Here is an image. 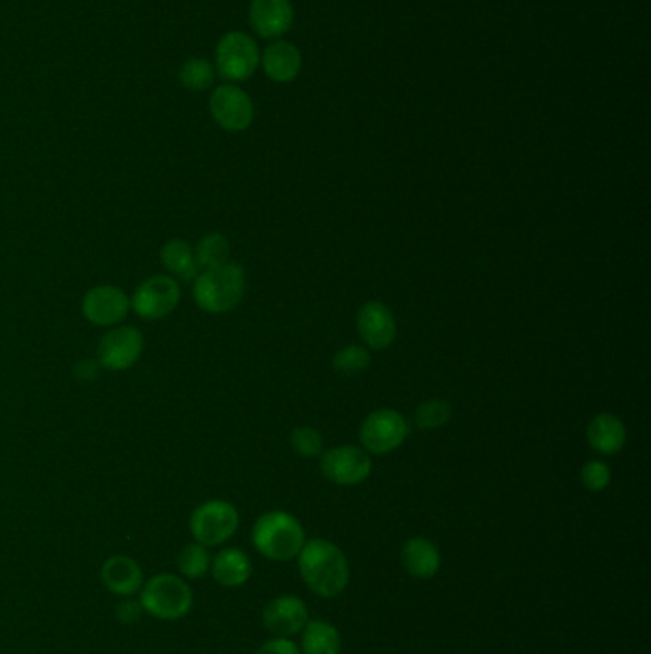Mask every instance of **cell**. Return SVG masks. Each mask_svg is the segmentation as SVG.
<instances>
[{
  "mask_svg": "<svg viewBox=\"0 0 651 654\" xmlns=\"http://www.w3.org/2000/svg\"><path fill=\"white\" fill-rule=\"evenodd\" d=\"M371 364V356L363 347L348 344L334 354L333 367L342 376H359Z\"/></svg>",
  "mask_w": 651,
  "mask_h": 654,
  "instance_id": "cell-27",
  "label": "cell"
},
{
  "mask_svg": "<svg viewBox=\"0 0 651 654\" xmlns=\"http://www.w3.org/2000/svg\"><path fill=\"white\" fill-rule=\"evenodd\" d=\"M291 447L301 457H316L323 450V437L314 427H296L291 432Z\"/></svg>",
  "mask_w": 651,
  "mask_h": 654,
  "instance_id": "cell-28",
  "label": "cell"
},
{
  "mask_svg": "<svg viewBox=\"0 0 651 654\" xmlns=\"http://www.w3.org/2000/svg\"><path fill=\"white\" fill-rule=\"evenodd\" d=\"M142 615L143 608L140 605V601H135L132 598H125V601L117 606V618H119L120 622L127 624V626L138 622Z\"/></svg>",
  "mask_w": 651,
  "mask_h": 654,
  "instance_id": "cell-31",
  "label": "cell"
},
{
  "mask_svg": "<svg viewBox=\"0 0 651 654\" xmlns=\"http://www.w3.org/2000/svg\"><path fill=\"white\" fill-rule=\"evenodd\" d=\"M215 65L207 58H190L178 70V80L190 92H203L215 85Z\"/></svg>",
  "mask_w": 651,
  "mask_h": 654,
  "instance_id": "cell-23",
  "label": "cell"
},
{
  "mask_svg": "<svg viewBox=\"0 0 651 654\" xmlns=\"http://www.w3.org/2000/svg\"><path fill=\"white\" fill-rule=\"evenodd\" d=\"M356 326L363 343L373 351H384L396 341V318L388 306L379 301H369L359 309Z\"/></svg>",
  "mask_w": 651,
  "mask_h": 654,
  "instance_id": "cell-14",
  "label": "cell"
},
{
  "mask_svg": "<svg viewBox=\"0 0 651 654\" xmlns=\"http://www.w3.org/2000/svg\"><path fill=\"white\" fill-rule=\"evenodd\" d=\"M239 513L235 505L224 500L201 503L190 517V532L195 542L216 548L228 542L238 532Z\"/></svg>",
  "mask_w": 651,
  "mask_h": 654,
  "instance_id": "cell-6",
  "label": "cell"
},
{
  "mask_svg": "<svg viewBox=\"0 0 651 654\" xmlns=\"http://www.w3.org/2000/svg\"><path fill=\"white\" fill-rule=\"evenodd\" d=\"M100 369L102 366L98 364V360H80L79 364L75 366V377L80 381H94L95 377L100 376Z\"/></svg>",
  "mask_w": 651,
  "mask_h": 654,
  "instance_id": "cell-32",
  "label": "cell"
},
{
  "mask_svg": "<svg viewBox=\"0 0 651 654\" xmlns=\"http://www.w3.org/2000/svg\"><path fill=\"white\" fill-rule=\"evenodd\" d=\"M161 264L165 266L168 276L182 281H193L201 272L195 249L183 240H170L161 248Z\"/></svg>",
  "mask_w": 651,
  "mask_h": 654,
  "instance_id": "cell-21",
  "label": "cell"
},
{
  "mask_svg": "<svg viewBox=\"0 0 651 654\" xmlns=\"http://www.w3.org/2000/svg\"><path fill=\"white\" fill-rule=\"evenodd\" d=\"M308 620V606L296 595H279L264 606V628L276 638L298 636Z\"/></svg>",
  "mask_w": 651,
  "mask_h": 654,
  "instance_id": "cell-13",
  "label": "cell"
},
{
  "mask_svg": "<svg viewBox=\"0 0 651 654\" xmlns=\"http://www.w3.org/2000/svg\"><path fill=\"white\" fill-rule=\"evenodd\" d=\"M210 561L213 558L208 555V548L193 542L182 548V551L178 553V570H180L182 578L197 580L210 570Z\"/></svg>",
  "mask_w": 651,
  "mask_h": 654,
  "instance_id": "cell-25",
  "label": "cell"
},
{
  "mask_svg": "<svg viewBox=\"0 0 651 654\" xmlns=\"http://www.w3.org/2000/svg\"><path fill=\"white\" fill-rule=\"evenodd\" d=\"M298 570L308 590L319 598H339L348 588V557L339 545L321 538L304 543L298 553Z\"/></svg>",
  "mask_w": 651,
  "mask_h": 654,
  "instance_id": "cell-1",
  "label": "cell"
},
{
  "mask_svg": "<svg viewBox=\"0 0 651 654\" xmlns=\"http://www.w3.org/2000/svg\"><path fill=\"white\" fill-rule=\"evenodd\" d=\"M195 249V259H197L199 268H216L230 261L231 246L228 238L220 231H210L199 240Z\"/></svg>",
  "mask_w": 651,
  "mask_h": 654,
  "instance_id": "cell-24",
  "label": "cell"
},
{
  "mask_svg": "<svg viewBox=\"0 0 651 654\" xmlns=\"http://www.w3.org/2000/svg\"><path fill=\"white\" fill-rule=\"evenodd\" d=\"M260 65V49L256 40L243 32H230L218 40L215 70L222 79L243 83L255 75Z\"/></svg>",
  "mask_w": 651,
  "mask_h": 654,
  "instance_id": "cell-5",
  "label": "cell"
},
{
  "mask_svg": "<svg viewBox=\"0 0 651 654\" xmlns=\"http://www.w3.org/2000/svg\"><path fill=\"white\" fill-rule=\"evenodd\" d=\"M248 22L258 37L278 39L294 22L291 0H251Z\"/></svg>",
  "mask_w": 651,
  "mask_h": 654,
  "instance_id": "cell-15",
  "label": "cell"
},
{
  "mask_svg": "<svg viewBox=\"0 0 651 654\" xmlns=\"http://www.w3.org/2000/svg\"><path fill=\"white\" fill-rule=\"evenodd\" d=\"M454 414V407L444 399H432L422 402L421 406L417 407L414 414V424L422 431H432L444 427Z\"/></svg>",
  "mask_w": 651,
  "mask_h": 654,
  "instance_id": "cell-26",
  "label": "cell"
},
{
  "mask_svg": "<svg viewBox=\"0 0 651 654\" xmlns=\"http://www.w3.org/2000/svg\"><path fill=\"white\" fill-rule=\"evenodd\" d=\"M301 653L303 654H341V631L326 620H308L304 626Z\"/></svg>",
  "mask_w": 651,
  "mask_h": 654,
  "instance_id": "cell-22",
  "label": "cell"
},
{
  "mask_svg": "<svg viewBox=\"0 0 651 654\" xmlns=\"http://www.w3.org/2000/svg\"><path fill=\"white\" fill-rule=\"evenodd\" d=\"M102 582L113 595L132 598L142 590V567L132 557L113 555L102 565Z\"/></svg>",
  "mask_w": 651,
  "mask_h": 654,
  "instance_id": "cell-17",
  "label": "cell"
},
{
  "mask_svg": "<svg viewBox=\"0 0 651 654\" xmlns=\"http://www.w3.org/2000/svg\"><path fill=\"white\" fill-rule=\"evenodd\" d=\"M246 291L243 266L233 261L207 268L193 279V301L207 314H226L238 306Z\"/></svg>",
  "mask_w": 651,
  "mask_h": 654,
  "instance_id": "cell-2",
  "label": "cell"
},
{
  "mask_svg": "<svg viewBox=\"0 0 651 654\" xmlns=\"http://www.w3.org/2000/svg\"><path fill=\"white\" fill-rule=\"evenodd\" d=\"M407 437L409 425L406 417L392 407L374 410L359 427V440L367 454H390L401 447Z\"/></svg>",
  "mask_w": 651,
  "mask_h": 654,
  "instance_id": "cell-8",
  "label": "cell"
},
{
  "mask_svg": "<svg viewBox=\"0 0 651 654\" xmlns=\"http://www.w3.org/2000/svg\"><path fill=\"white\" fill-rule=\"evenodd\" d=\"M182 299V288L178 279L168 274H157L143 279L130 297V311L145 322L167 318L178 309Z\"/></svg>",
  "mask_w": 651,
  "mask_h": 654,
  "instance_id": "cell-7",
  "label": "cell"
},
{
  "mask_svg": "<svg viewBox=\"0 0 651 654\" xmlns=\"http://www.w3.org/2000/svg\"><path fill=\"white\" fill-rule=\"evenodd\" d=\"M208 110L218 127L228 133H243L255 121V105L243 88L220 85L208 98Z\"/></svg>",
  "mask_w": 651,
  "mask_h": 654,
  "instance_id": "cell-10",
  "label": "cell"
},
{
  "mask_svg": "<svg viewBox=\"0 0 651 654\" xmlns=\"http://www.w3.org/2000/svg\"><path fill=\"white\" fill-rule=\"evenodd\" d=\"M210 570L216 582L224 588H239L248 582L253 575V563L245 551L238 548H226L218 551L216 557L210 561Z\"/></svg>",
  "mask_w": 651,
  "mask_h": 654,
  "instance_id": "cell-20",
  "label": "cell"
},
{
  "mask_svg": "<svg viewBox=\"0 0 651 654\" xmlns=\"http://www.w3.org/2000/svg\"><path fill=\"white\" fill-rule=\"evenodd\" d=\"M306 543V534L301 520L286 511H268L253 527V545L263 557L270 561H291Z\"/></svg>",
  "mask_w": 651,
  "mask_h": 654,
  "instance_id": "cell-3",
  "label": "cell"
},
{
  "mask_svg": "<svg viewBox=\"0 0 651 654\" xmlns=\"http://www.w3.org/2000/svg\"><path fill=\"white\" fill-rule=\"evenodd\" d=\"M587 439L598 454H620L627 444V427L617 415L598 414L588 424Z\"/></svg>",
  "mask_w": 651,
  "mask_h": 654,
  "instance_id": "cell-19",
  "label": "cell"
},
{
  "mask_svg": "<svg viewBox=\"0 0 651 654\" xmlns=\"http://www.w3.org/2000/svg\"><path fill=\"white\" fill-rule=\"evenodd\" d=\"M401 565L407 570V575L419 578V580H430L437 575L442 567V555L434 543L426 538H411L404 543L401 548Z\"/></svg>",
  "mask_w": 651,
  "mask_h": 654,
  "instance_id": "cell-18",
  "label": "cell"
},
{
  "mask_svg": "<svg viewBox=\"0 0 651 654\" xmlns=\"http://www.w3.org/2000/svg\"><path fill=\"white\" fill-rule=\"evenodd\" d=\"M264 73L273 83H293L303 70V54L289 40H276L260 56Z\"/></svg>",
  "mask_w": 651,
  "mask_h": 654,
  "instance_id": "cell-16",
  "label": "cell"
},
{
  "mask_svg": "<svg viewBox=\"0 0 651 654\" xmlns=\"http://www.w3.org/2000/svg\"><path fill=\"white\" fill-rule=\"evenodd\" d=\"M140 605L145 615L159 620H180L193 606V591L182 576L157 575L143 582Z\"/></svg>",
  "mask_w": 651,
  "mask_h": 654,
  "instance_id": "cell-4",
  "label": "cell"
},
{
  "mask_svg": "<svg viewBox=\"0 0 651 654\" xmlns=\"http://www.w3.org/2000/svg\"><path fill=\"white\" fill-rule=\"evenodd\" d=\"M80 312L92 326H120L130 312V297L117 286H95L82 297Z\"/></svg>",
  "mask_w": 651,
  "mask_h": 654,
  "instance_id": "cell-12",
  "label": "cell"
},
{
  "mask_svg": "<svg viewBox=\"0 0 651 654\" xmlns=\"http://www.w3.org/2000/svg\"><path fill=\"white\" fill-rule=\"evenodd\" d=\"M256 654H303L301 653V646L289 641L286 638H273L270 641H266Z\"/></svg>",
  "mask_w": 651,
  "mask_h": 654,
  "instance_id": "cell-30",
  "label": "cell"
},
{
  "mask_svg": "<svg viewBox=\"0 0 651 654\" xmlns=\"http://www.w3.org/2000/svg\"><path fill=\"white\" fill-rule=\"evenodd\" d=\"M580 482L588 492H602L612 482V471L604 462H587L580 469Z\"/></svg>",
  "mask_w": 651,
  "mask_h": 654,
  "instance_id": "cell-29",
  "label": "cell"
},
{
  "mask_svg": "<svg viewBox=\"0 0 651 654\" xmlns=\"http://www.w3.org/2000/svg\"><path fill=\"white\" fill-rule=\"evenodd\" d=\"M145 339L143 334L135 326H115L107 329L95 351V360L102 369L110 372H125L136 366L142 359Z\"/></svg>",
  "mask_w": 651,
  "mask_h": 654,
  "instance_id": "cell-9",
  "label": "cell"
},
{
  "mask_svg": "<svg viewBox=\"0 0 651 654\" xmlns=\"http://www.w3.org/2000/svg\"><path fill=\"white\" fill-rule=\"evenodd\" d=\"M371 471H373V462L363 448L344 444L327 450L321 457L323 477L339 487L361 485L369 479Z\"/></svg>",
  "mask_w": 651,
  "mask_h": 654,
  "instance_id": "cell-11",
  "label": "cell"
}]
</instances>
